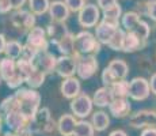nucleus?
<instances>
[{"label":"nucleus","mask_w":156,"mask_h":136,"mask_svg":"<svg viewBox=\"0 0 156 136\" xmlns=\"http://www.w3.org/2000/svg\"><path fill=\"white\" fill-rule=\"evenodd\" d=\"M14 95L16 98L18 109L29 120H31L35 116V113L41 109L42 98H41V94L38 93V90L31 89V87H20V89L15 90Z\"/></svg>","instance_id":"1"},{"label":"nucleus","mask_w":156,"mask_h":136,"mask_svg":"<svg viewBox=\"0 0 156 136\" xmlns=\"http://www.w3.org/2000/svg\"><path fill=\"white\" fill-rule=\"evenodd\" d=\"M57 129V121H55L50 109L41 106L35 116L30 120L27 127V134L30 135H49Z\"/></svg>","instance_id":"2"},{"label":"nucleus","mask_w":156,"mask_h":136,"mask_svg":"<svg viewBox=\"0 0 156 136\" xmlns=\"http://www.w3.org/2000/svg\"><path fill=\"white\" fill-rule=\"evenodd\" d=\"M101 42L97 40L95 34L88 30H82L75 34V53L77 56L86 54H98L101 52Z\"/></svg>","instance_id":"3"},{"label":"nucleus","mask_w":156,"mask_h":136,"mask_svg":"<svg viewBox=\"0 0 156 136\" xmlns=\"http://www.w3.org/2000/svg\"><path fill=\"white\" fill-rule=\"evenodd\" d=\"M29 123H30V120L19 109H15V110H11L4 114V124L7 125L8 131L14 132V134H16L19 136L27 135Z\"/></svg>","instance_id":"4"},{"label":"nucleus","mask_w":156,"mask_h":136,"mask_svg":"<svg viewBox=\"0 0 156 136\" xmlns=\"http://www.w3.org/2000/svg\"><path fill=\"white\" fill-rule=\"evenodd\" d=\"M94 102H92V98L86 93H82L73 98L69 104V109H71V113L73 114L76 119L79 120H86L88 116H91L94 112Z\"/></svg>","instance_id":"5"},{"label":"nucleus","mask_w":156,"mask_h":136,"mask_svg":"<svg viewBox=\"0 0 156 136\" xmlns=\"http://www.w3.org/2000/svg\"><path fill=\"white\" fill-rule=\"evenodd\" d=\"M77 71L76 75L80 80H87L97 74L99 68V63L95 54H86V56H77Z\"/></svg>","instance_id":"6"},{"label":"nucleus","mask_w":156,"mask_h":136,"mask_svg":"<svg viewBox=\"0 0 156 136\" xmlns=\"http://www.w3.org/2000/svg\"><path fill=\"white\" fill-rule=\"evenodd\" d=\"M101 8L97 4L92 3H87L84 7L77 13V22L84 29H90V27H95L101 22Z\"/></svg>","instance_id":"7"},{"label":"nucleus","mask_w":156,"mask_h":136,"mask_svg":"<svg viewBox=\"0 0 156 136\" xmlns=\"http://www.w3.org/2000/svg\"><path fill=\"white\" fill-rule=\"evenodd\" d=\"M10 22L16 30L29 33L35 27V15L30 10H15L10 15Z\"/></svg>","instance_id":"8"},{"label":"nucleus","mask_w":156,"mask_h":136,"mask_svg":"<svg viewBox=\"0 0 156 136\" xmlns=\"http://www.w3.org/2000/svg\"><path fill=\"white\" fill-rule=\"evenodd\" d=\"M129 125L136 129H145L156 127V112L151 109H141L129 116Z\"/></svg>","instance_id":"9"},{"label":"nucleus","mask_w":156,"mask_h":136,"mask_svg":"<svg viewBox=\"0 0 156 136\" xmlns=\"http://www.w3.org/2000/svg\"><path fill=\"white\" fill-rule=\"evenodd\" d=\"M26 44L34 48L38 52H45L49 49V38L46 34V29L41 26H35L26 34Z\"/></svg>","instance_id":"10"},{"label":"nucleus","mask_w":156,"mask_h":136,"mask_svg":"<svg viewBox=\"0 0 156 136\" xmlns=\"http://www.w3.org/2000/svg\"><path fill=\"white\" fill-rule=\"evenodd\" d=\"M151 94V86L149 80L145 78L137 76L129 82V98L133 101H145Z\"/></svg>","instance_id":"11"},{"label":"nucleus","mask_w":156,"mask_h":136,"mask_svg":"<svg viewBox=\"0 0 156 136\" xmlns=\"http://www.w3.org/2000/svg\"><path fill=\"white\" fill-rule=\"evenodd\" d=\"M77 71V57L76 54L73 56H64L60 54L57 57V64H56V74L62 79L75 76Z\"/></svg>","instance_id":"12"},{"label":"nucleus","mask_w":156,"mask_h":136,"mask_svg":"<svg viewBox=\"0 0 156 136\" xmlns=\"http://www.w3.org/2000/svg\"><path fill=\"white\" fill-rule=\"evenodd\" d=\"M119 27H121V23L118 22H110L106 19H101V22L95 26V37L102 45H107Z\"/></svg>","instance_id":"13"},{"label":"nucleus","mask_w":156,"mask_h":136,"mask_svg":"<svg viewBox=\"0 0 156 136\" xmlns=\"http://www.w3.org/2000/svg\"><path fill=\"white\" fill-rule=\"evenodd\" d=\"M34 64L40 71L45 72L46 75L53 74L56 72V64H57V56L53 54L49 50H45V52H40L37 54L34 60Z\"/></svg>","instance_id":"14"},{"label":"nucleus","mask_w":156,"mask_h":136,"mask_svg":"<svg viewBox=\"0 0 156 136\" xmlns=\"http://www.w3.org/2000/svg\"><path fill=\"white\" fill-rule=\"evenodd\" d=\"M60 93L65 99L72 101L73 98H76L79 94H82V83H80L79 78H67L62 79L61 84H60Z\"/></svg>","instance_id":"15"},{"label":"nucleus","mask_w":156,"mask_h":136,"mask_svg":"<svg viewBox=\"0 0 156 136\" xmlns=\"http://www.w3.org/2000/svg\"><path fill=\"white\" fill-rule=\"evenodd\" d=\"M49 17L52 22H58V23H65V20L69 18V8L64 3V0H53L50 2L49 7Z\"/></svg>","instance_id":"16"},{"label":"nucleus","mask_w":156,"mask_h":136,"mask_svg":"<svg viewBox=\"0 0 156 136\" xmlns=\"http://www.w3.org/2000/svg\"><path fill=\"white\" fill-rule=\"evenodd\" d=\"M79 120L72 113H64L57 120V132L61 136H73L75 128Z\"/></svg>","instance_id":"17"},{"label":"nucleus","mask_w":156,"mask_h":136,"mask_svg":"<svg viewBox=\"0 0 156 136\" xmlns=\"http://www.w3.org/2000/svg\"><path fill=\"white\" fill-rule=\"evenodd\" d=\"M132 106L128 98H115L109 105V113L115 119H124L130 114Z\"/></svg>","instance_id":"18"},{"label":"nucleus","mask_w":156,"mask_h":136,"mask_svg":"<svg viewBox=\"0 0 156 136\" xmlns=\"http://www.w3.org/2000/svg\"><path fill=\"white\" fill-rule=\"evenodd\" d=\"M114 101V95L112 93V89L106 86H102L99 89L95 90L94 95H92V102L95 106L98 108H109V105Z\"/></svg>","instance_id":"19"},{"label":"nucleus","mask_w":156,"mask_h":136,"mask_svg":"<svg viewBox=\"0 0 156 136\" xmlns=\"http://www.w3.org/2000/svg\"><path fill=\"white\" fill-rule=\"evenodd\" d=\"M55 46L57 48L60 54H64V56H73V54H76L75 53V34L68 31L64 37H61L56 42Z\"/></svg>","instance_id":"20"},{"label":"nucleus","mask_w":156,"mask_h":136,"mask_svg":"<svg viewBox=\"0 0 156 136\" xmlns=\"http://www.w3.org/2000/svg\"><path fill=\"white\" fill-rule=\"evenodd\" d=\"M107 68L110 69V72L113 74V76L117 80H124L126 79L129 74V65L125 60L122 59H113L112 61L107 64Z\"/></svg>","instance_id":"21"},{"label":"nucleus","mask_w":156,"mask_h":136,"mask_svg":"<svg viewBox=\"0 0 156 136\" xmlns=\"http://www.w3.org/2000/svg\"><path fill=\"white\" fill-rule=\"evenodd\" d=\"M69 31L68 27L65 26V23H58V22H50L46 26V34L49 38L50 44L56 45V42L60 40L61 37H64L67 33Z\"/></svg>","instance_id":"22"},{"label":"nucleus","mask_w":156,"mask_h":136,"mask_svg":"<svg viewBox=\"0 0 156 136\" xmlns=\"http://www.w3.org/2000/svg\"><path fill=\"white\" fill-rule=\"evenodd\" d=\"M145 45V42L141 41V38L137 34L132 31H126L124 38V45H122V52L125 53H133L136 50L141 49V48Z\"/></svg>","instance_id":"23"},{"label":"nucleus","mask_w":156,"mask_h":136,"mask_svg":"<svg viewBox=\"0 0 156 136\" xmlns=\"http://www.w3.org/2000/svg\"><path fill=\"white\" fill-rule=\"evenodd\" d=\"M18 74V67H16V60L4 57L0 61V76H2L3 82L10 80L12 76Z\"/></svg>","instance_id":"24"},{"label":"nucleus","mask_w":156,"mask_h":136,"mask_svg":"<svg viewBox=\"0 0 156 136\" xmlns=\"http://www.w3.org/2000/svg\"><path fill=\"white\" fill-rule=\"evenodd\" d=\"M91 124L95 132H103L110 127V117L106 112L97 110L91 114Z\"/></svg>","instance_id":"25"},{"label":"nucleus","mask_w":156,"mask_h":136,"mask_svg":"<svg viewBox=\"0 0 156 136\" xmlns=\"http://www.w3.org/2000/svg\"><path fill=\"white\" fill-rule=\"evenodd\" d=\"M22 52H23V44H20L18 40L7 41V46H5L4 50L5 57L12 60H19L22 57Z\"/></svg>","instance_id":"26"},{"label":"nucleus","mask_w":156,"mask_h":136,"mask_svg":"<svg viewBox=\"0 0 156 136\" xmlns=\"http://www.w3.org/2000/svg\"><path fill=\"white\" fill-rule=\"evenodd\" d=\"M139 22H140V15L136 11H128V13L122 14L121 26L125 31H132Z\"/></svg>","instance_id":"27"},{"label":"nucleus","mask_w":156,"mask_h":136,"mask_svg":"<svg viewBox=\"0 0 156 136\" xmlns=\"http://www.w3.org/2000/svg\"><path fill=\"white\" fill-rule=\"evenodd\" d=\"M49 7H50V0H29V10L35 17L46 14L49 11Z\"/></svg>","instance_id":"28"},{"label":"nucleus","mask_w":156,"mask_h":136,"mask_svg":"<svg viewBox=\"0 0 156 136\" xmlns=\"http://www.w3.org/2000/svg\"><path fill=\"white\" fill-rule=\"evenodd\" d=\"M110 89H112L114 99L115 98H129V82L126 79L115 82Z\"/></svg>","instance_id":"29"},{"label":"nucleus","mask_w":156,"mask_h":136,"mask_svg":"<svg viewBox=\"0 0 156 136\" xmlns=\"http://www.w3.org/2000/svg\"><path fill=\"white\" fill-rule=\"evenodd\" d=\"M16 67H18V72H19V74L23 76L25 82H26V79H27L30 75H31L33 72L37 69V67H35L34 63L22 59V57H20L19 60H16Z\"/></svg>","instance_id":"30"},{"label":"nucleus","mask_w":156,"mask_h":136,"mask_svg":"<svg viewBox=\"0 0 156 136\" xmlns=\"http://www.w3.org/2000/svg\"><path fill=\"white\" fill-rule=\"evenodd\" d=\"M45 79H46V74L42 72V71H40V69L37 68L27 78V79H26V84H27V87H31V89L38 90L45 83Z\"/></svg>","instance_id":"31"},{"label":"nucleus","mask_w":156,"mask_h":136,"mask_svg":"<svg viewBox=\"0 0 156 136\" xmlns=\"http://www.w3.org/2000/svg\"><path fill=\"white\" fill-rule=\"evenodd\" d=\"M95 135V129L92 127L91 121L87 120H79L75 128L73 136H94Z\"/></svg>","instance_id":"32"},{"label":"nucleus","mask_w":156,"mask_h":136,"mask_svg":"<svg viewBox=\"0 0 156 136\" xmlns=\"http://www.w3.org/2000/svg\"><path fill=\"white\" fill-rule=\"evenodd\" d=\"M121 18H122V8L119 4H115L113 7L107 8V10L102 11V19L121 23Z\"/></svg>","instance_id":"33"},{"label":"nucleus","mask_w":156,"mask_h":136,"mask_svg":"<svg viewBox=\"0 0 156 136\" xmlns=\"http://www.w3.org/2000/svg\"><path fill=\"white\" fill-rule=\"evenodd\" d=\"M125 34H126V31H125L122 27H119V29L115 31V34L112 37V40L109 41L107 46H109L110 49H113V50H117V52H118V50H121L122 52V45H124Z\"/></svg>","instance_id":"34"},{"label":"nucleus","mask_w":156,"mask_h":136,"mask_svg":"<svg viewBox=\"0 0 156 136\" xmlns=\"http://www.w3.org/2000/svg\"><path fill=\"white\" fill-rule=\"evenodd\" d=\"M132 33L139 35V37L141 38V41L147 42V40L149 38V34H151V27H149V25L145 22V20L140 19V22L137 23L133 30H132Z\"/></svg>","instance_id":"35"},{"label":"nucleus","mask_w":156,"mask_h":136,"mask_svg":"<svg viewBox=\"0 0 156 136\" xmlns=\"http://www.w3.org/2000/svg\"><path fill=\"white\" fill-rule=\"evenodd\" d=\"M15 109H18V104H16V98H15L14 94L10 97H5V98L0 102V113H2L3 116H4L5 113H8V112L15 110Z\"/></svg>","instance_id":"36"},{"label":"nucleus","mask_w":156,"mask_h":136,"mask_svg":"<svg viewBox=\"0 0 156 136\" xmlns=\"http://www.w3.org/2000/svg\"><path fill=\"white\" fill-rule=\"evenodd\" d=\"M23 83H26L25 79H23V76L18 72L15 76H12L10 80H7L5 82V84H7V87L8 89H11V90H18V89H20L22 87V84Z\"/></svg>","instance_id":"37"},{"label":"nucleus","mask_w":156,"mask_h":136,"mask_svg":"<svg viewBox=\"0 0 156 136\" xmlns=\"http://www.w3.org/2000/svg\"><path fill=\"white\" fill-rule=\"evenodd\" d=\"M101 80H102V83H103V86H106V87H112L115 82H118L115 79V78L113 76V74L110 72V69L109 68H105L103 71H102V74H101Z\"/></svg>","instance_id":"38"},{"label":"nucleus","mask_w":156,"mask_h":136,"mask_svg":"<svg viewBox=\"0 0 156 136\" xmlns=\"http://www.w3.org/2000/svg\"><path fill=\"white\" fill-rule=\"evenodd\" d=\"M144 14L156 22V0H149L144 3Z\"/></svg>","instance_id":"39"},{"label":"nucleus","mask_w":156,"mask_h":136,"mask_svg":"<svg viewBox=\"0 0 156 136\" xmlns=\"http://www.w3.org/2000/svg\"><path fill=\"white\" fill-rule=\"evenodd\" d=\"M40 53L38 50H35L34 48H31L30 45L27 44H25L23 45V52H22V59H25V60H29V61H33L34 63V60H35V57H37V54Z\"/></svg>","instance_id":"40"},{"label":"nucleus","mask_w":156,"mask_h":136,"mask_svg":"<svg viewBox=\"0 0 156 136\" xmlns=\"http://www.w3.org/2000/svg\"><path fill=\"white\" fill-rule=\"evenodd\" d=\"M71 13H79L86 4V0H64Z\"/></svg>","instance_id":"41"},{"label":"nucleus","mask_w":156,"mask_h":136,"mask_svg":"<svg viewBox=\"0 0 156 136\" xmlns=\"http://www.w3.org/2000/svg\"><path fill=\"white\" fill-rule=\"evenodd\" d=\"M118 4V2L117 0H97V6L101 8L102 11L107 10V8L113 7V6Z\"/></svg>","instance_id":"42"},{"label":"nucleus","mask_w":156,"mask_h":136,"mask_svg":"<svg viewBox=\"0 0 156 136\" xmlns=\"http://www.w3.org/2000/svg\"><path fill=\"white\" fill-rule=\"evenodd\" d=\"M12 6H11L10 0H0V14L5 15V14H10L12 11Z\"/></svg>","instance_id":"43"},{"label":"nucleus","mask_w":156,"mask_h":136,"mask_svg":"<svg viewBox=\"0 0 156 136\" xmlns=\"http://www.w3.org/2000/svg\"><path fill=\"white\" fill-rule=\"evenodd\" d=\"M11 2V6H12L14 11L15 10H22L23 6L26 4V3H29V0H10Z\"/></svg>","instance_id":"44"},{"label":"nucleus","mask_w":156,"mask_h":136,"mask_svg":"<svg viewBox=\"0 0 156 136\" xmlns=\"http://www.w3.org/2000/svg\"><path fill=\"white\" fill-rule=\"evenodd\" d=\"M140 136H156V127H151V128L143 129Z\"/></svg>","instance_id":"45"},{"label":"nucleus","mask_w":156,"mask_h":136,"mask_svg":"<svg viewBox=\"0 0 156 136\" xmlns=\"http://www.w3.org/2000/svg\"><path fill=\"white\" fill-rule=\"evenodd\" d=\"M5 46H7V40H5V35L0 33V54L4 53Z\"/></svg>","instance_id":"46"},{"label":"nucleus","mask_w":156,"mask_h":136,"mask_svg":"<svg viewBox=\"0 0 156 136\" xmlns=\"http://www.w3.org/2000/svg\"><path fill=\"white\" fill-rule=\"evenodd\" d=\"M149 86H151V93L156 95V74H154L149 79Z\"/></svg>","instance_id":"47"},{"label":"nucleus","mask_w":156,"mask_h":136,"mask_svg":"<svg viewBox=\"0 0 156 136\" xmlns=\"http://www.w3.org/2000/svg\"><path fill=\"white\" fill-rule=\"evenodd\" d=\"M109 136H128V134L124 129H114L109 134Z\"/></svg>","instance_id":"48"},{"label":"nucleus","mask_w":156,"mask_h":136,"mask_svg":"<svg viewBox=\"0 0 156 136\" xmlns=\"http://www.w3.org/2000/svg\"><path fill=\"white\" fill-rule=\"evenodd\" d=\"M0 136H19V135H16V134H14V132H11V131H8V132H5V134H3V135H0Z\"/></svg>","instance_id":"49"},{"label":"nucleus","mask_w":156,"mask_h":136,"mask_svg":"<svg viewBox=\"0 0 156 136\" xmlns=\"http://www.w3.org/2000/svg\"><path fill=\"white\" fill-rule=\"evenodd\" d=\"M3 123H4V117H2V113H0V132H2L3 128Z\"/></svg>","instance_id":"50"},{"label":"nucleus","mask_w":156,"mask_h":136,"mask_svg":"<svg viewBox=\"0 0 156 136\" xmlns=\"http://www.w3.org/2000/svg\"><path fill=\"white\" fill-rule=\"evenodd\" d=\"M23 136H34V135H30V134H27V135H23Z\"/></svg>","instance_id":"51"},{"label":"nucleus","mask_w":156,"mask_h":136,"mask_svg":"<svg viewBox=\"0 0 156 136\" xmlns=\"http://www.w3.org/2000/svg\"><path fill=\"white\" fill-rule=\"evenodd\" d=\"M2 82H3V79H2V76H0V84H2Z\"/></svg>","instance_id":"52"},{"label":"nucleus","mask_w":156,"mask_h":136,"mask_svg":"<svg viewBox=\"0 0 156 136\" xmlns=\"http://www.w3.org/2000/svg\"><path fill=\"white\" fill-rule=\"evenodd\" d=\"M0 61H2V59H0Z\"/></svg>","instance_id":"53"}]
</instances>
